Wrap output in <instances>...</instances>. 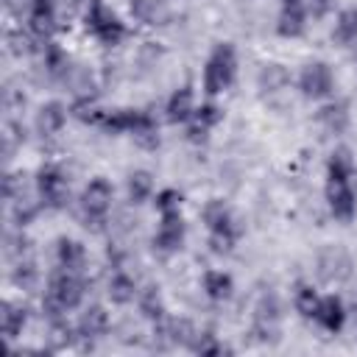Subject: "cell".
Wrapping results in <instances>:
<instances>
[{"label": "cell", "mask_w": 357, "mask_h": 357, "mask_svg": "<svg viewBox=\"0 0 357 357\" xmlns=\"http://www.w3.org/2000/svg\"><path fill=\"white\" fill-rule=\"evenodd\" d=\"M84 293H86V282H84L81 273L56 268L47 276V290L42 296V312H45V318L53 321V318H61L70 310L81 307Z\"/></svg>", "instance_id": "obj_1"}, {"label": "cell", "mask_w": 357, "mask_h": 357, "mask_svg": "<svg viewBox=\"0 0 357 357\" xmlns=\"http://www.w3.org/2000/svg\"><path fill=\"white\" fill-rule=\"evenodd\" d=\"M201 220L204 226L209 229V245L215 254H223V251H231L234 243H237V220H234V212L229 209L226 201L220 198H209L201 209Z\"/></svg>", "instance_id": "obj_2"}, {"label": "cell", "mask_w": 357, "mask_h": 357, "mask_svg": "<svg viewBox=\"0 0 357 357\" xmlns=\"http://www.w3.org/2000/svg\"><path fill=\"white\" fill-rule=\"evenodd\" d=\"M237 78V50L231 42H218L204 64V92L209 98L229 89Z\"/></svg>", "instance_id": "obj_3"}, {"label": "cell", "mask_w": 357, "mask_h": 357, "mask_svg": "<svg viewBox=\"0 0 357 357\" xmlns=\"http://www.w3.org/2000/svg\"><path fill=\"white\" fill-rule=\"evenodd\" d=\"M100 126L109 134H131L139 142L159 145L156 120L148 112H142V109H114V112H106V117H103Z\"/></svg>", "instance_id": "obj_4"}, {"label": "cell", "mask_w": 357, "mask_h": 357, "mask_svg": "<svg viewBox=\"0 0 357 357\" xmlns=\"http://www.w3.org/2000/svg\"><path fill=\"white\" fill-rule=\"evenodd\" d=\"M84 28L106 47H114L126 39V22L103 0H89L84 8Z\"/></svg>", "instance_id": "obj_5"}, {"label": "cell", "mask_w": 357, "mask_h": 357, "mask_svg": "<svg viewBox=\"0 0 357 357\" xmlns=\"http://www.w3.org/2000/svg\"><path fill=\"white\" fill-rule=\"evenodd\" d=\"M112 201H114V187H112V181L103 178V176H95V178L84 187L81 201H78L86 226H89V223H103V218H106L109 209H112Z\"/></svg>", "instance_id": "obj_6"}, {"label": "cell", "mask_w": 357, "mask_h": 357, "mask_svg": "<svg viewBox=\"0 0 357 357\" xmlns=\"http://www.w3.org/2000/svg\"><path fill=\"white\" fill-rule=\"evenodd\" d=\"M33 190H36V198H39L45 206H50V209H61V206H67L70 184H67V176H64L56 165H45V167L36 170Z\"/></svg>", "instance_id": "obj_7"}, {"label": "cell", "mask_w": 357, "mask_h": 357, "mask_svg": "<svg viewBox=\"0 0 357 357\" xmlns=\"http://www.w3.org/2000/svg\"><path fill=\"white\" fill-rule=\"evenodd\" d=\"M351 257L340 245H324L315 257V276L321 284H340L351 276Z\"/></svg>", "instance_id": "obj_8"}, {"label": "cell", "mask_w": 357, "mask_h": 357, "mask_svg": "<svg viewBox=\"0 0 357 357\" xmlns=\"http://www.w3.org/2000/svg\"><path fill=\"white\" fill-rule=\"evenodd\" d=\"M298 89L304 98L324 100L335 92V75L326 61H307L298 73Z\"/></svg>", "instance_id": "obj_9"}, {"label": "cell", "mask_w": 357, "mask_h": 357, "mask_svg": "<svg viewBox=\"0 0 357 357\" xmlns=\"http://www.w3.org/2000/svg\"><path fill=\"white\" fill-rule=\"evenodd\" d=\"M184 231H187V226H184V215H181V209L162 212V215H159V229H156V234H153V245H156V251H162V254H173V251H178L181 243H184Z\"/></svg>", "instance_id": "obj_10"}, {"label": "cell", "mask_w": 357, "mask_h": 357, "mask_svg": "<svg viewBox=\"0 0 357 357\" xmlns=\"http://www.w3.org/2000/svg\"><path fill=\"white\" fill-rule=\"evenodd\" d=\"M326 206L335 220L349 223L357 212V195L351 190V181H326Z\"/></svg>", "instance_id": "obj_11"}, {"label": "cell", "mask_w": 357, "mask_h": 357, "mask_svg": "<svg viewBox=\"0 0 357 357\" xmlns=\"http://www.w3.org/2000/svg\"><path fill=\"white\" fill-rule=\"evenodd\" d=\"M28 31L39 42H50L56 31V0H31L28 6Z\"/></svg>", "instance_id": "obj_12"}, {"label": "cell", "mask_w": 357, "mask_h": 357, "mask_svg": "<svg viewBox=\"0 0 357 357\" xmlns=\"http://www.w3.org/2000/svg\"><path fill=\"white\" fill-rule=\"evenodd\" d=\"M67 114H70V109L61 100H47V103H42L36 109L33 126H36V131L42 137H53V134H59L67 126Z\"/></svg>", "instance_id": "obj_13"}, {"label": "cell", "mask_w": 357, "mask_h": 357, "mask_svg": "<svg viewBox=\"0 0 357 357\" xmlns=\"http://www.w3.org/2000/svg\"><path fill=\"white\" fill-rule=\"evenodd\" d=\"M346 304H343V298L340 296H335V293H329V296H321V304H318V312H315V321L326 329V332H332V335H337L340 329H343V324H346Z\"/></svg>", "instance_id": "obj_14"}, {"label": "cell", "mask_w": 357, "mask_h": 357, "mask_svg": "<svg viewBox=\"0 0 357 357\" xmlns=\"http://www.w3.org/2000/svg\"><path fill=\"white\" fill-rule=\"evenodd\" d=\"M75 329H78V337L81 340H98V337H103L109 332V312L100 304H89V307H84Z\"/></svg>", "instance_id": "obj_15"}, {"label": "cell", "mask_w": 357, "mask_h": 357, "mask_svg": "<svg viewBox=\"0 0 357 357\" xmlns=\"http://www.w3.org/2000/svg\"><path fill=\"white\" fill-rule=\"evenodd\" d=\"M192 112H195L192 86H178V89H173V95H170L167 103H165V117H167V123H187V120H192Z\"/></svg>", "instance_id": "obj_16"}, {"label": "cell", "mask_w": 357, "mask_h": 357, "mask_svg": "<svg viewBox=\"0 0 357 357\" xmlns=\"http://www.w3.org/2000/svg\"><path fill=\"white\" fill-rule=\"evenodd\" d=\"M56 262L64 271L84 273V265H86V248H84V243H78L73 237H59L56 240Z\"/></svg>", "instance_id": "obj_17"}, {"label": "cell", "mask_w": 357, "mask_h": 357, "mask_svg": "<svg viewBox=\"0 0 357 357\" xmlns=\"http://www.w3.org/2000/svg\"><path fill=\"white\" fill-rule=\"evenodd\" d=\"M307 31V11L301 6H284L276 17V33L284 39H298Z\"/></svg>", "instance_id": "obj_18"}, {"label": "cell", "mask_w": 357, "mask_h": 357, "mask_svg": "<svg viewBox=\"0 0 357 357\" xmlns=\"http://www.w3.org/2000/svg\"><path fill=\"white\" fill-rule=\"evenodd\" d=\"M287 84H290V70L279 61H268L257 73V86L262 92H282Z\"/></svg>", "instance_id": "obj_19"}, {"label": "cell", "mask_w": 357, "mask_h": 357, "mask_svg": "<svg viewBox=\"0 0 357 357\" xmlns=\"http://www.w3.org/2000/svg\"><path fill=\"white\" fill-rule=\"evenodd\" d=\"M106 296H109V301H112V304L126 307V304H131V301L139 296V290H137V282H134L128 273L114 271V273H112V279H109Z\"/></svg>", "instance_id": "obj_20"}, {"label": "cell", "mask_w": 357, "mask_h": 357, "mask_svg": "<svg viewBox=\"0 0 357 357\" xmlns=\"http://www.w3.org/2000/svg\"><path fill=\"white\" fill-rule=\"evenodd\" d=\"M137 307H139V315L148 318V321H153V324L162 321V318H167V307H165V298H162V293H159L156 284H148V287L139 290Z\"/></svg>", "instance_id": "obj_21"}, {"label": "cell", "mask_w": 357, "mask_h": 357, "mask_svg": "<svg viewBox=\"0 0 357 357\" xmlns=\"http://www.w3.org/2000/svg\"><path fill=\"white\" fill-rule=\"evenodd\" d=\"M318 123L329 131V134H343L346 126H349V106L343 100H332V103H324L318 109Z\"/></svg>", "instance_id": "obj_22"}, {"label": "cell", "mask_w": 357, "mask_h": 357, "mask_svg": "<svg viewBox=\"0 0 357 357\" xmlns=\"http://www.w3.org/2000/svg\"><path fill=\"white\" fill-rule=\"evenodd\" d=\"M201 284H204L206 298H212V301H226L234 293V279L226 271H206L204 279H201Z\"/></svg>", "instance_id": "obj_23"}, {"label": "cell", "mask_w": 357, "mask_h": 357, "mask_svg": "<svg viewBox=\"0 0 357 357\" xmlns=\"http://www.w3.org/2000/svg\"><path fill=\"white\" fill-rule=\"evenodd\" d=\"M28 324V310L22 304H14V301H3V315H0V326H3V337L6 340H14L17 335H22Z\"/></svg>", "instance_id": "obj_24"}, {"label": "cell", "mask_w": 357, "mask_h": 357, "mask_svg": "<svg viewBox=\"0 0 357 357\" xmlns=\"http://www.w3.org/2000/svg\"><path fill=\"white\" fill-rule=\"evenodd\" d=\"M354 176V159L349 148H335L326 159V181H351Z\"/></svg>", "instance_id": "obj_25"}, {"label": "cell", "mask_w": 357, "mask_h": 357, "mask_svg": "<svg viewBox=\"0 0 357 357\" xmlns=\"http://www.w3.org/2000/svg\"><path fill=\"white\" fill-rule=\"evenodd\" d=\"M318 304H321L318 290H315L310 282H298L296 290H293V307H296V312H298L301 318H312V321H315Z\"/></svg>", "instance_id": "obj_26"}, {"label": "cell", "mask_w": 357, "mask_h": 357, "mask_svg": "<svg viewBox=\"0 0 357 357\" xmlns=\"http://www.w3.org/2000/svg\"><path fill=\"white\" fill-rule=\"evenodd\" d=\"M75 340H81V337H78V329H73V326H70L67 315H61V318H53V321H50V329H47V343H50V349H53V351L70 349Z\"/></svg>", "instance_id": "obj_27"}, {"label": "cell", "mask_w": 357, "mask_h": 357, "mask_svg": "<svg viewBox=\"0 0 357 357\" xmlns=\"http://www.w3.org/2000/svg\"><path fill=\"white\" fill-rule=\"evenodd\" d=\"M11 282H14L17 287H22V290L36 287V282H39V268H36V259H33L31 254H22V257L14 259Z\"/></svg>", "instance_id": "obj_28"}, {"label": "cell", "mask_w": 357, "mask_h": 357, "mask_svg": "<svg viewBox=\"0 0 357 357\" xmlns=\"http://www.w3.org/2000/svg\"><path fill=\"white\" fill-rule=\"evenodd\" d=\"M42 64H45L47 75H53V78H67V73H70V59H67V53L56 42H45Z\"/></svg>", "instance_id": "obj_29"}, {"label": "cell", "mask_w": 357, "mask_h": 357, "mask_svg": "<svg viewBox=\"0 0 357 357\" xmlns=\"http://www.w3.org/2000/svg\"><path fill=\"white\" fill-rule=\"evenodd\" d=\"M131 14L139 20V22H148V25H162L167 20V8H165V0H131Z\"/></svg>", "instance_id": "obj_30"}, {"label": "cell", "mask_w": 357, "mask_h": 357, "mask_svg": "<svg viewBox=\"0 0 357 357\" xmlns=\"http://www.w3.org/2000/svg\"><path fill=\"white\" fill-rule=\"evenodd\" d=\"M126 192L131 204H145L153 195V176L148 170H134L126 181Z\"/></svg>", "instance_id": "obj_31"}, {"label": "cell", "mask_w": 357, "mask_h": 357, "mask_svg": "<svg viewBox=\"0 0 357 357\" xmlns=\"http://www.w3.org/2000/svg\"><path fill=\"white\" fill-rule=\"evenodd\" d=\"M332 36H335L340 45L357 42V8H346V11L337 14V22H335Z\"/></svg>", "instance_id": "obj_32"}, {"label": "cell", "mask_w": 357, "mask_h": 357, "mask_svg": "<svg viewBox=\"0 0 357 357\" xmlns=\"http://www.w3.org/2000/svg\"><path fill=\"white\" fill-rule=\"evenodd\" d=\"M36 36L31 31H22V28H14L6 33V45H8V53L11 56H28L36 50Z\"/></svg>", "instance_id": "obj_33"}, {"label": "cell", "mask_w": 357, "mask_h": 357, "mask_svg": "<svg viewBox=\"0 0 357 357\" xmlns=\"http://www.w3.org/2000/svg\"><path fill=\"white\" fill-rule=\"evenodd\" d=\"M190 351H195V354H223V351H229L212 332H195V337H192V343H190Z\"/></svg>", "instance_id": "obj_34"}, {"label": "cell", "mask_w": 357, "mask_h": 357, "mask_svg": "<svg viewBox=\"0 0 357 357\" xmlns=\"http://www.w3.org/2000/svg\"><path fill=\"white\" fill-rule=\"evenodd\" d=\"M220 120H223V109L215 106V103H201V106H195V112H192V123H198V126H204V128H209V131H212Z\"/></svg>", "instance_id": "obj_35"}, {"label": "cell", "mask_w": 357, "mask_h": 357, "mask_svg": "<svg viewBox=\"0 0 357 357\" xmlns=\"http://www.w3.org/2000/svg\"><path fill=\"white\" fill-rule=\"evenodd\" d=\"M181 192L178 190H173V187H165V190H159L156 192V212L162 215V212H173V209H181Z\"/></svg>", "instance_id": "obj_36"}, {"label": "cell", "mask_w": 357, "mask_h": 357, "mask_svg": "<svg viewBox=\"0 0 357 357\" xmlns=\"http://www.w3.org/2000/svg\"><path fill=\"white\" fill-rule=\"evenodd\" d=\"M332 8H335V0H310V3H307V17L324 20Z\"/></svg>", "instance_id": "obj_37"}, {"label": "cell", "mask_w": 357, "mask_h": 357, "mask_svg": "<svg viewBox=\"0 0 357 357\" xmlns=\"http://www.w3.org/2000/svg\"><path fill=\"white\" fill-rule=\"evenodd\" d=\"M187 139H190V142H206V139H209V128L192 123V126L187 128Z\"/></svg>", "instance_id": "obj_38"}, {"label": "cell", "mask_w": 357, "mask_h": 357, "mask_svg": "<svg viewBox=\"0 0 357 357\" xmlns=\"http://www.w3.org/2000/svg\"><path fill=\"white\" fill-rule=\"evenodd\" d=\"M64 6H67L70 11H81V8L89 6V0H64Z\"/></svg>", "instance_id": "obj_39"}, {"label": "cell", "mask_w": 357, "mask_h": 357, "mask_svg": "<svg viewBox=\"0 0 357 357\" xmlns=\"http://www.w3.org/2000/svg\"><path fill=\"white\" fill-rule=\"evenodd\" d=\"M282 3H284V6H298L301 0H282Z\"/></svg>", "instance_id": "obj_40"}]
</instances>
